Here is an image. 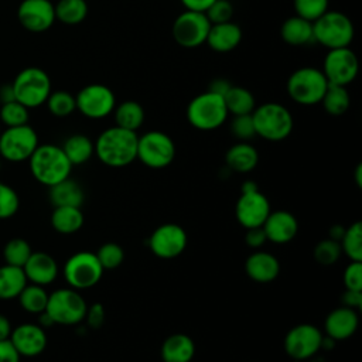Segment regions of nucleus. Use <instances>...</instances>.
Returning a JSON list of instances; mask_svg holds the SVG:
<instances>
[{
    "instance_id": "f257e3e1",
    "label": "nucleus",
    "mask_w": 362,
    "mask_h": 362,
    "mask_svg": "<svg viewBox=\"0 0 362 362\" xmlns=\"http://www.w3.org/2000/svg\"><path fill=\"white\" fill-rule=\"evenodd\" d=\"M137 133L112 126L105 129L95 141V156L112 168H122L137 158Z\"/></svg>"
},
{
    "instance_id": "f03ea898",
    "label": "nucleus",
    "mask_w": 362,
    "mask_h": 362,
    "mask_svg": "<svg viewBox=\"0 0 362 362\" xmlns=\"http://www.w3.org/2000/svg\"><path fill=\"white\" fill-rule=\"evenodd\" d=\"M28 165L33 177L45 187L68 178L74 167L62 147L55 144H38L28 158Z\"/></svg>"
},
{
    "instance_id": "7ed1b4c3",
    "label": "nucleus",
    "mask_w": 362,
    "mask_h": 362,
    "mask_svg": "<svg viewBox=\"0 0 362 362\" xmlns=\"http://www.w3.org/2000/svg\"><path fill=\"white\" fill-rule=\"evenodd\" d=\"M256 136L267 141H281L287 139L294 127L291 112L279 102H266L252 112Z\"/></svg>"
},
{
    "instance_id": "20e7f679",
    "label": "nucleus",
    "mask_w": 362,
    "mask_h": 362,
    "mask_svg": "<svg viewBox=\"0 0 362 362\" xmlns=\"http://www.w3.org/2000/svg\"><path fill=\"white\" fill-rule=\"evenodd\" d=\"M185 116L194 129L209 132L221 127L226 122L229 113L223 96L205 90L189 100Z\"/></svg>"
},
{
    "instance_id": "39448f33",
    "label": "nucleus",
    "mask_w": 362,
    "mask_h": 362,
    "mask_svg": "<svg viewBox=\"0 0 362 362\" xmlns=\"http://www.w3.org/2000/svg\"><path fill=\"white\" fill-rule=\"evenodd\" d=\"M314 41L327 49L349 47L355 37L352 20L337 10H327L320 18L313 21Z\"/></svg>"
},
{
    "instance_id": "423d86ee",
    "label": "nucleus",
    "mask_w": 362,
    "mask_h": 362,
    "mask_svg": "<svg viewBox=\"0 0 362 362\" xmlns=\"http://www.w3.org/2000/svg\"><path fill=\"white\" fill-rule=\"evenodd\" d=\"M328 81L315 66L297 68L287 79L286 89L291 100L301 106L318 105L328 88Z\"/></svg>"
},
{
    "instance_id": "0eeeda50",
    "label": "nucleus",
    "mask_w": 362,
    "mask_h": 362,
    "mask_svg": "<svg viewBox=\"0 0 362 362\" xmlns=\"http://www.w3.org/2000/svg\"><path fill=\"white\" fill-rule=\"evenodd\" d=\"M11 86L16 100L28 109L44 105L52 92L48 74L38 66H27L21 69Z\"/></svg>"
},
{
    "instance_id": "6e6552de",
    "label": "nucleus",
    "mask_w": 362,
    "mask_h": 362,
    "mask_svg": "<svg viewBox=\"0 0 362 362\" xmlns=\"http://www.w3.org/2000/svg\"><path fill=\"white\" fill-rule=\"evenodd\" d=\"M88 304L75 288H58L48 296L45 313L54 324L76 325L85 320Z\"/></svg>"
},
{
    "instance_id": "1a4fd4ad",
    "label": "nucleus",
    "mask_w": 362,
    "mask_h": 362,
    "mask_svg": "<svg viewBox=\"0 0 362 362\" xmlns=\"http://www.w3.org/2000/svg\"><path fill=\"white\" fill-rule=\"evenodd\" d=\"M175 157L173 139L160 130H150L137 139V158L148 168L161 170L168 167Z\"/></svg>"
},
{
    "instance_id": "9d476101",
    "label": "nucleus",
    "mask_w": 362,
    "mask_h": 362,
    "mask_svg": "<svg viewBox=\"0 0 362 362\" xmlns=\"http://www.w3.org/2000/svg\"><path fill=\"white\" fill-rule=\"evenodd\" d=\"M103 267L99 263L96 253L82 250L68 257L62 273L71 288L85 290L96 286L103 276Z\"/></svg>"
},
{
    "instance_id": "9b49d317",
    "label": "nucleus",
    "mask_w": 362,
    "mask_h": 362,
    "mask_svg": "<svg viewBox=\"0 0 362 362\" xmlns=\"http://www.w3.org/2000/svg\"><path fill=\"white\" fill-rule=\"evenodd\" d=\"M270 211V202L267 197L259 191L256 182L245 181L242 185V194L235 206L238 222L245 229L259 228L264 223Z\"/></svg>"
},
{
    "instance_id": "f8f14e48",
    "label": "nucleus",
    "mask_w": 362,
    "mask_h": 362,
    "mask_svg": "<svg viewBox=\"0 0 362 362\" xmlns=\"http://www.w3.org/2000/svg\"><path fill=\"white\" fill-rule=\"evenodd\" d=\"M38 144V136L28 123L6 127L0 133V156L11 163L28 160Z\"/></svg>"
},
{
    "instance_id": "ddd939ff",
    "label": "nucleus",
    "mask_w": 362,
    "mask_h": 362,
    "mask_svg": "<svg viewBox=\"0 0 362 362\" xmlns=\"http://www.w3.org/2000/svg\"><path fill=\"white\" fill-rule=\"evenodd\" d=\"M324 334L313 324H298L293 327L284 337V351L296 362L311 359L322 349Z\"/></svg>"
},
{
    "instance_id": "4468645a",
    "label": "nucleus",
    "mask_w": 362,
    "mask_h": 362,
    "mask_svg": "<svg viewBox=\"0 0 362 362\" xmlns=\"http://www.w3.org/2000/svg\"><path fill=\"white\" fill-rule=\"evenodd\" d=\"M211 21L205 13L185 10L173 23V38L182 48H197L205 44Z\"/></svg>"
},
{
    "instance_id": "2eb2a0df",
    "label": "nucleus",
    "mask_w": 362,
    "mask_h": 362,
    "mask_svg": "<svg viewBox=\"0 0 362 362\" xmlns=\"http://www.w3.org/2000/svg\"><path fill=\"white\" fill-rule=\"evenodd\" d=\"M76 110L88 119H103L113 113L116 106L115 92L103 83H89L75 96Z\"/></svg>"
},
{
    "instance_id": "dca6fc26",
    "label": "nucleus",
    "mask_w": 362,
    "mask_h": 362,
    "mask_svg": "<svg viewBox=\"0 0 362 362\" xmlns=\"http://www.w3.org/2000/svg\"><path fill=\"white\" fill-rule=\"evenodd\" d=\"M322 74L328 83L348 86L352 83L359 71V62L356 54L351 47L328 49L322 61Z\"/></svg>"
},
{
    "instance_id": "f3484780",
    "label": "nucleus",
    "mask_w": 362,
    "mask_h": 362,
    "mask_svg": "<svg viewBox=\"0 0 362 362\" xmlns=\"http://www.w3.org/2000/svg\"><path fill=\"white\" fill-rule=\"evenodd\" d=\"M187 243V232L178 223H163L156 228L148 238V247L151 253L164 260L175 259L182 255Z\"/></svg>"
},
{
    "instance_id": "a211bd4d",
    "label": "nucleus",
    "mask_w": 362,
    "mask_h": 362,
    "mask_svg": "<svg viewBox=\"0 0 362 362\" xmlns=\"http://www.w3.org/2000/svg\"><path fill=\"white\" fill-rule=\"evenodd\" d=\"M20 24L31 33H42L55 23V7L51 0H23L17 8Z\"/></svg>"
},
{
    "instance_id": "6ab92c4d",
    "label": "nucleus",
    "mask_w": 362,
    "mask_h": 362,
    "mask_svg": "<svg viewBox=\"0 0 362 362\" xmlns=\"http://www.w3.org/2000/svg\"><path fill=\"white\" fill-rule=\"evenodd\" d=\"M8 339L20 356L25 358H33L42 354L48 341L45 329L38 324L31 322H24L13 328Z\"/></svg>"
},
{
    "instance_id": "aec40b11",
    "label": "nucleus",
    "mask_w": 362,
    "mask_h": 362,
    "mask_svg": "<svg viewBox=\"0 0 362 362\" xmlns=\"http://www.w3.org/2000/svg\"><path fill=\"white\" fill-rule=\"evenodd\" d=\"M262 228L269 242H273L276 245H284L296 238L298 232V221L288 211H270Z\"/></svg>"
},
{
    "instance_id": "412c9836",
    "label": "nucleus",
    "mask_w": 362,
    "mask_h": 362,
    "mask_svg": "<svg viewBox=\"0 0 362 362\" xmlns=\"http://www.w3.org/2000/svg\"><path fill=\"white\" fill-rule=\"evenodd\" d=\"M359 325L358 311L345 305L334 308L324 321L325 335L334 341H344L351 338Z\"/></svg>"
},
{
    "instance_id": "4be33fe9",
    "label": "nucleus",
    "mask_w": 362,
    "mask_h": 362,
    "mask_svg": "<svg viewBox=\"0 0 362 362\" xmlns=\"http://www.w3.org/2000/svg\"><path fill=\"white\" fill-rule=\"evenodd\" d=\"M23 272L28 283L45 287L57 279L58 263L47 252H33L23 266Z\"/></svg>"
},
{
    "instance_id": "5701e85b",
    "label": "nucleus",
    "mask_w": 362,
    "mask_h": 362,
    "mask_svg": "<svg viewBox=\"0 0 362 362\" xmlns=\"http://www.w3.org/2000/svg\"><path fill=\"white\" fill-rule=\"evenodd\" d=\"M245 272L256 283H270L280 273V262L269 252L256 250L246 259Z\"/></svg>"
},
{
    "instance_id": "b1692460",
    "label": "nucleus",
    "mask_w": 362,
    "mask_h": 362,
    "mask_svg": "<svg viewBox=\"0 0 362 362\" xmlns=\"http://www.w3.org/2000/svg\"><path fill=\"white\" fill-rule=\"evenodd\" d=\"M242 28L230 21L211 24L205 44L215 52H230L242 41Z\"/></svg>"
},
{
    "instance_id": "393cba45",
    "label": "nucleus",
    "mask_w": 362,
    "mask_h": 362,
    "mask_svg": "<svg viewBox=\"0 0 362 362\" xmlns=\"http://www.w3.org/2000/svg\"><path fill=\"white\" fill-rule=\"evenodd\" d=\"M195 355V342L187 334H173L161 345L164 362H191Z\"/></svg>"
},
{
    "instance_id": "a878e982",
    "label": "nucleus",
    "mask_w": 362,
    "mask_h": 362,
    "mask_svg": "<svg viewBox=\"0 0 362 362\" xmlns=\"http://www.w3.org/2000/svg\"><path fill=\"white\" fill-rule=\"evenodd\" d=\"M280 37L286 44L293 47L307 45L314 41L313 23L297 14L291 16L283 21L280 27Z\"/></svg>"
},
{
    "instance_id": "bb28decb",
    "label": "nucleus",
    "mask_w": 362,
    "mask_h": 362,
    "mask_svg": "<svg viewBox=\"0 0 362 362\" xmlns=\"http://www.w3.org/2000/svg\"><path fill=\"white\" fill-rule=\"evenodd\" d=\"M226 165L236 173H250L259 163L257 150L247 141H238L225 154Z\"/></svg>"
},
{
    "instance_id": "cd10ccee",
    "label": "nucleus",
    "mask_w": 362,
    "mask_h": 362,
    "mask_svg": "<svg viewBox=\"0 0 362 362\" xmlns=\"http://www.w3.org/2000/svg\"><path fill=\"white\" fill-rule=\"evenodd\" d=\"M48 197L54 206H76L81 208V205L85 201V194L82 187L71 180L69 177L48 187Z\"/></svg>"
},
{
    "instance_id": "c85d7f7f",
    "label": "nucleus",
    "mask_w": 362,
    "mask_h": 362,
    "mask_svg": "<svg viewBox=\"0 0 362 362\" xmlns=\"http://www.w3.org/2000/svg\"><path fill=\"white\" fill-rule=\"evenodd\" d=\"M113 116H115L116 126L126 130L137 132L144 123L146 113L143 106L139 102L129 99V100L116 103L113 109Z\"/></svg>"
},
{
    "instance_id": "c756f323",
    "label": "nucleus",
    "mask_w": 362,
    "mask_h": 362,
    "mask_svg": "<svg viewBox=\"0 0 362 362\" xmlns=\"http://www.w3.org/2000/svg\"><path fill=\"white\" fill-rule=\"evenodd\" d=\"M83 214L76 206H54L51 214V225L61 235H72L83 225Z\"/></svg>"
},
{
    "instance_id": "7c9ffc66",
    "label": "nucleus",
    "mask_w": 362,
    "mask_h": 362,
    "mask_svg": "<svg viewBox=\"0 0 362 362\" xmlns=\"http://www.w3.org/2000/svg\"><path fill=\"white\" fill-rule=\"evenodd\" d=\"M61 147L72 165L85 164L95 154V141L81 133L69 136Z\"/></svg>"
},
{
    "instance_id": "2f4dec72",
    "label": "nucleus",
    "mask_w": 362,
    "mask_h": 362,
    "mask_svg": "<svg viewBox=\"0 0 362 362\" xmlns=\"http://www.w3.org/2000/svg\"><path fill=\"white\" fill-rule=\"evenodd\" d=\"M27 283L23 267L10 264L0 266V300L17 298Z\"/></svg>"
},
{
    "instance_id": "473e14b6",
    "label": "nucleus",
    "mask_w": 362,
    "mask_h": 362,
    "mask_svg": "<svg viewBox=\"0 0 362 362\" xmlns=\"http://www.w3.org/2000/svg\"><path fill=\"white\" fill-rule=\"evenodd\" d=\"M223 100H225L228 113L232 116L250 115L256 107V99L253 93L243 86L232 85L223 95Z\"/></svg>"
},
{
    "instance_id": "72a5a7b5",
    "label": "nucleus",
    "mask_w": 362,
    "mask_h": 362,
    "mask_svg": "<svg viewBox=\"0 0 362 362\" xmlns=\"http://www.w3.org/2000/svg\"><path fill=\"white\" fill-rule=\"evenodd\" d=\"M324 110L331 116L344 115L351 106V95L346 86L329 83L321 102Z\"/></svg>"
},
{
    "instance_id": "f704fd0d",
    "label": "nucleus",
    "mask_w": 362,
    "mask_h": 362,
    "mask_svg": "<svg viewBox=\"0 0 362 362\" xmlns=\"http://www.w3.org/2000/svg\"><path fill=\"white\" fill-rule=\"evenodd\" d=\"M55 7V18L66 25L81 24L88 16L86 0H58Z\"/></svg>"
},
{
    "instance_id": "c9c22d12",
    "label": "nucleus",
    "mask_w": 362,
    "mask_h": 362,
    "mask_svg": "<svg viewBox=\"0 0 362 362\" xmlns=\"http://www.w3.org/2000/svg\"><path fill=\"white\" fill-rule=\"evenodd\" d=\"M48 296L49 294L44 288V286L27 283L17 298L24 311L38 315L40 313L45 311V307L48 303Z\"/></svg>"
},
{
    "instance_id": "e433bc0d",
    "label": "nucleus",
    "mask_w": 362,
    "mask_h": 362,
    "mask_svg": "<svg viewBox=\"0 0 362 362\" xmlns=\"http://www.w3.org/2000/svg\"><path fill=\"white\" fill-rule=\"evenodd\" d=\"M342 255H345L351 262H362V223L359 221L354 222L339 240Z\"/></svg>"
},
{
    "instance_id": "4c0bfd02",
    "label": "nucleus",
    "mask_w": 362,
    "mask_h": 362,
    "mask_svg": "<svg viewBox=\"0 0 362 362\" xmlns=\"http://www.w3.org/2000/svg\"><path fill=\"white\" fill-rule=\"evenodd\" d=\"M33 249L30 243L23 238L10 239L3 247V259L6 264L23 267L28 257L31 256Z\"/></svg>"
},
{
    "instance_id": "58836bf2",
    "label": "nucleus",
    "mask_w": 362,
    "mask_h": 362,
    "mask_svg": "<svg viewBox=\"0 0 362 362\" xmlns=\"http://www.w3.org/2000/svg\"><path fill=\"white\" fill-rule=\"evenodd\" d=\"M45 103L49 113L57 117H66L76 110L75 96L66 90L51 92Z\"/></svg>"
},
{
    "instance_id": "ea45409f",
    "label": "nucleus",
    "mask_w": 362,
    "mask_h": 362,
    "mask_svg": "<svg viewBox=\"0 0 362 362\" xmlns=\"http://www.w3.org/2000/svg\"><path fill=\"white\" fill-rule=\"evenodd\" d=\"M28 119V107L17 100L3 103L0 107V120L3 124H6V127L27 124Z\"/></svg>"
},
{
    "instance_id": "a19ab883",
    "label": "nucleus",
    "mask_w": 362,
    "mask_h": 362,
    "mask_svg": "<svg viewBox=\"0 0 362 362\" xmlns=\"http://www.w3.org/2000/svg\"><path fill=\"white\" fill-rule=\"evenodd\" d=\"M96 257L99 263L102 264L103 270H113L117 269L123 260H124V250L119 243L115 242H106L102 245L98 252Z\"/></svg>"
},
{
    "instance_id": "79ce46f5",
    "label": "nucleus",
    "mask_w": 362,
    "mask_h": 362,
    "mask_svg": "<svg viewBox=\"0 0 362 362\" xmlns=\"http://www.w3.org/2000/svg\"><path fill=\"white\" fill-rule=\"evenodd\" d=\"M314 259L322 264V266H331L334 263L338 262V259L341 257L342 255V250H341V245L339 242L331 239V238H327V239H322L320 240L315 247H314Z\"/></svg>"
},
{
    "instance_id": "37998d69",
    "label": "nucleus",
    "mask_w": 362,
    "mask_h": 362,
    "mask_svg": "<svg viewBox=\"0 0 362 362\" xmlns=\"http://www.w3.org/2000/svg\"><path fill=\"white\" fill-rule=\"evenodd\" d=\"M293 6L297 16L313 23L328 10L329 0H293Z\"/></svg>"
},
{
    "instance_id": "c03bdc74",
    "label": "nucleus",
    "mask_w": 362,
    "mask_h": 362,
    "mask_svg": "<svg viewBox=\"0 0 362 362\" xmlns=\"http://www.w3.org/2000/svg\"><path fill=\"white\" fill-rule=\"evenodd\" d=\"M20 206L18 194L13 187L0 181V219L11 218Z\"/></svg>"
},
{
    "instance_id": "a18cd8bd",
    "label": "nucleus",
    "mask_w": 362,
    "mask_h": 362,
    "mask_svg": "<svg viewBox=\"0 0 362 362\" xmlns=\"http://www.w3.org/2000/svg\"><path fill=\"white\" fill-rule=\"evenodd\" d=\"M230 133L239 141H249L250 139H253L256 136V132H255L252 113L233 116V119L230 122Z\"/></svg>"
},
{
    "instance_id": "49530a36",
    "label": "nucleus",
    "mask_w": 362,
    "mask_h": 362,
    "mask_svg": "<svg viewBox=\"0 0 362 362\" xmlns=\"http://www.w3.org/2000/svg\"><path fill=\"white\" fill-rule=\"evenodd\" d=\"M211 24L226 23L232 20L233 16V6L229 0H215L209 8L205 11Z\"/></svg>"
},
{
    "instance_id": "de8ad7c7",
    "label": "nucleus",
    "mask_w": 362,
    "mask_h": 362,
    "mask_svg": "<svg viewBox=\"0 0 362 362\" xmlns=\"http://www.w3.org/2000/svg\"><path fill=\"white\" fill-rule=\"evenodd\" d=\"M344 286L346 290L362 291V262H351L345 267Z\"/></svg>"
},
{
    "instance_id": "09e8293b",
    "label": "nucleus",
    "mask_w": 362,
    "mask_h": 362,
    "mask_svg": "<svg viewBox=\"0 0 362 362\" xmlns=\"http://www.w3.org/2000/svg\"><path fill=\"white\" fill-rule=\"evenodd\" d=\"M245 242H246V245H247L249 247L260 249V247L267 242V238H266V233H264L263 228L259 226V228L246 229Z\"/></svg>"
},
{
    "instance_id": "8fccbe9b",
    "label": "nucleus",
    "mask_w": 362,
    "mask_h": 362,
    "mask_svg": "<svg viewBox=\"0 0 362 362\" xmlns=\"http://www.w3.org/2000/svg\"><path fill=\"white\" fill-rule=\"evenodd\" d=\"M85 318L88 320V324L92 328L102 327L103 321H105V308H103V305L99 304V303H95L90 307H88Z\"/></svg>"
},
{
    "instance_id": "3c124183",
    "label": "nucleus",
    "mask_w": 362,
    "mask_h": 362,
    "mask_svg": "<svg viewBox=\"0 0 362 362\" xmlns=\"http://www.w3.org/2000/svg\"><path fill=\"white\" fill-rule=\"evenodd\" d=\"M20 358L10 339L0 341V362H20Z\"/></svg>"
},
{
    "instance_id": "603ef678",
    "label": "nucleus",
    "mask_w": 362,
    "mask_h": 362,
    "mask_svg": "<svg viewBox=\"0 0 362 362\" xmlns=\"http://www.w3.org/2000/svg\"><path fill=\"white\" fill-rule=\"evenodd\" d=\"M342 305L358 311L362 307V291L345 290L342 294Z\"/></svg>"
},
{
    "instance_id": "864d4df0",
    "label": "nucleus",
    "mask_w": 362,
    "mask_h": 362,
    "mask_svg": "<svg viewBox=\"0 0 362 362\" xmlns=\"http://www.w3.org/2000/svg\"><path fill=\"white\" fill-rule=\"evenodd\" d=\"M180 1L185 7V10L205 13L215 0H180Z\"/></svg>"
},
{
    "instance_id": "5fc2aeb1",
    "label": "nucleus",
    "mask_w": 362,
    "mask_h": 362,
    "mask_svg": "<svg viewBox=\"0 0 362 362\" xmlns=\"http://www.w3.org/2000/svg\"><path fill=\"white\" fill-rule=\"evenodd\" d=\"M230 86H232V83H229L226 79H223V78H216V79H212V82L209 83L208 90L215 92V93L223 96V95L226 93V90H228Z\"/></svg>"
},
{
    "instance_id": "6e6d98bb",
    "label": "nucleus",
    "mask_w": 362,
    "mask_h": 362,
    "mask_svg": "<svg viewBox=\"0 0 362 362\" xmlns=\"http://www.w3.org/2000/svg\"><path fill=\"white\" fill-rule=\"evenodd\" d=\"M11 322L10 320L0 314V341H4V339H8L10 338V334H11Z\"/></svg>"
},
{
    "instance_id": "4d7b16f0",
    "label": "nucleus",
    "mask_w": 362,
    "mask_h": 362,
    "mask_svg": "<svg viewBox=\"0 0 362 362\" xmlns=\"http://www.w3.org/2000/svg\"><path fill=\"white\" fill-rule=\"evenodd\" d=\"M11 100H16L11 83L0 86V102H1V105L7 103V102H11Z\"/></svg>"
},
{
    "instance_id": "13d9d810",
    "label": "nucleus",
    "mask_w": 362,
    "mask_h": 362,
    "mask_svg": "<svg viewBox=\"0 0 362 362\" xmlns=\"http://www.w3.org/2000/svg\"><path fill=\"white\" fill-rule=\"evenodd\" d=\"M344 232H345V228H344V226H341V225H334V226L329 229V236H328V238H331V239L339 242L341 238H342V235H344Z\"/></svg>"
},
{
    "instance_id": "bf43d9fd",
    "label": "nucleus",
    "mask_w": 362,
    "mask_h": 362,
    "mask_svg": "<svg viewBox=\"0 0 362 362\" xmlns=\"http://www.w3.org/2000/svg\"><path fill=\"white\" fill-rule=\"evenodd\" d=\"M38 325L42 327V328H47V327L54 325V321L51 320V317L45 311H42V313L38 314Z\"/></svg>"
},
{
    "instance_id": "052dcab7",
    "label": "nucleus",
    "mask_w": 362,
    "mask_h": 362,
    "mask_svg": "<svg viewBox=\"0 0 362 362\" xmlns=\"http://www.w3.org/2000/svg\"><path fill=\"white\" fill-rule=\"evenodd\" d=\"M355 181H356V185L361 188V187H362V164H358V165H356V170H355Z\"/></svg>"
},
{
    "instance_id": "680f3d73",
    "label": "nucleus",
    "mask_w": 362,
    "mask_h": 362,
    "mask_svg": "<svg viewBox=\"0 0 362 362\" xmlns=\"http://www.w3.org/2000/svg\"><path fill=\"white\" fill-rule=\"evenodd\" d=\"M313 362H324L322 359H317V361H313Z\"/></svg>"
},
{
    "instance_id": "e2e57ef3",
    "label": "nucleus",
    "mask_w": 362,
    "mask_h": 362,
    "mask_svg": "<svg viewBox=\"0 0 362 362\" xmlns=\"http://www.w3.org/2000/svg\"><path fill=\"white\" fill-rule=\"evenodd\" d=\"M0 133H1V130H0Z\"/></svg>"
}]
</instances>
